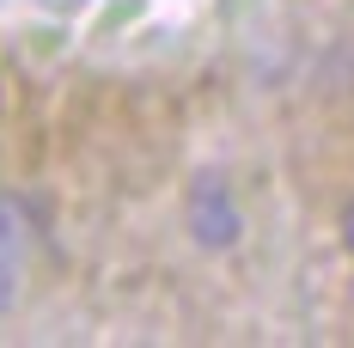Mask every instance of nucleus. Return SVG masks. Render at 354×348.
Here are the masks:
<instances>
[{"label":"nucleus","instance_id":"obj_2","mask_svg":"<svg viewBox=\"0 0 354 348\" xmlns=\"http://www.w3.org/2000/svg\"><path fill=\"white\" fill-rule=\"evenodd\" d=\"M6 306H12V263L0 257V312H6Z\"/></svg>","mask_w":354,"mask_h":348},{"label":"nucleus","instance_id":"obj_1","mask_svg":"<svg viewBox=\"0 0 354 348\" xmlns=\"http://www.w3.org/2000/svg\"><path fill=\"white\" fill-rule=\"evenodd\" d=\"M189 232L202 250H232V244L245 239V214L232 202V190H226V177L202 172L189 183Z\"/></svg>","mask_w":354,"mask_h":348},{"label":"nucleus","instance_id":"obj_3","mask_svg":"<svg viewBox=\"0 0 354 348\" xmlns=\"http://www.w3.org/2000/svg\"><path fill=\"white\" fill-rule=\"evenodd\" d=\"M342 244L354 250V196H348V208H342Z\"/></svg>","mask_w":354,"mask_h":348}]
</instances>
